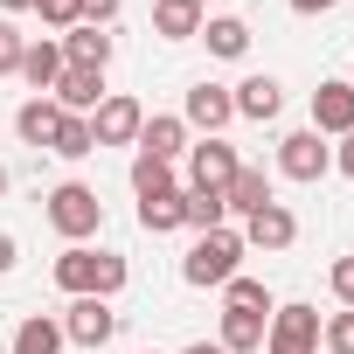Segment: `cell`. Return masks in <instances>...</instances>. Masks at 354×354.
<instances>
[{
	"instance_id": "9a60e30c",
	"label": "cell",
	"mask_w": 354,
	"mask_h": 354,
	"mask_svg": "<svg viewBox=\"0 0 354 354\" xmlns=\"http://www.w3.org/2000/svg\"><path fill=\"white\" fill-rule=\"evenodd\" d=\"M202 21H209V8H195V0H153V35L160 42H188V35H202Z\"/></svg>"
},
{
	"instance_id": "f35d334b",
	"label": "cell",
	"mask_w": 354,
	"mask_h": 354,
	"mask_svg": "<svg viewBox=\"0 0 354 354\" xmlns=\"http://www.w3.org/2000/svg\"><path fill=\"white\" fill-rule=\"evenodd\" d=\"M195 8H209V0H195Z\"/></svg>"
},
{
	"instance_id": "e0dca14e",
	"label": "cell",
	"mask_w": 354,
	"mask_h": 354,
	"mask_svg": "<svg viewBox=\"0 0 354 354\" xmlns=\"http://www.w3.org/2000/svg\"><path fill=\"white\" fill-rule=\"evenodd\" d=\"M56 77H63V42H56V35L28 42V56H21V84H28L35 97H49V91H56Z\"/></svg>"
},
{
	"instance_id": "30bf717a",
	"label": "cell",
	"mask_w": 354,
	"mask_h": 354,
	"mask_svg": "<svg viewBox=\"0 0 354 354\" xmlns=\"http://www.w3.org/2000/svg\"><path fill=\"white\" fill-rule=\"evenodd\" d=\"M313 132H319V139H347V132H354V84H347V77H326V84L313 91Z\"/></svg>"
},
{
	"instance_id": "5b68a950",
	"label": "cell",
	"mask_w": 354,
	"mask_h": 354,
	"mask_svg": "<svg viewBox=\"0 0 354 354\" xmlns=\"http://www.w3.org/2000/svg\"><path fill=\"white\" fill-rule=\"evenodd\" d=\"M236 167H243V160H236L230 139H195V146H188V188H195V195H223V188L236 181Z\"/></svg>"
},
{
	"instance_id": "52a82bcc",
	"label": "cell",
	"mask_w": 354,
	"mask_h": 354,
	"mask_svg": "<svg viewBox=\"0 0 354 354\" xmlns=\"http://www.w3.org/2000/svg\"><path fill=\"white\" fill-rule=\"evenodd\" d=\"M139 125H146V104L125 97V91H104V104L91 111V139L97 146H139Z\"/></svg>"
},
{
	"instance_id": "8fae6325",
	"label": "cell",
	"mask_w": 354,
	"mask_h": 354,
	"mask_svg": "<svg viewBox=\"0 0 354 354\" xmlns=\"http://www.w3.org/2000/svg\"><path fill=\"white\" fill-rule=\"evenodd\" d=\"M299 243V216L285 202H264L257 216H243V250H292Z\"/></svg>"
},
{
	"instance_id": "7c38bea8",
	"label": "cell",
	"mask_w": 354,
	"mask_h": 354,
	"mask_svg": "<svg viewBox=\"0 0 354 354\" xmlns=\"http://www.w3.org/2000/svg\"><path fill=\"white\" fill-rule=\"evenodd\" d=\"M49 104H56V111H77V118H91V111L104 104V70H77V63H63V77H56Z\"/></svg>"
},
{
	"instance_id": "8992f818",
	"label": "cell",
	"mask_w": 354,
	"mask_h": 354,
	"mask_svg": "<svg viewBox=\"0 0 354 354\" xmlns=\"http://www.w3.org/2000/svg\"><path fill=\"white\" fill-rule=\"evenodd\" d=\"M181 118H188V132H202V139H223V125H236V97H230V84H188V104H181Z\"/></svg>"
},
{
	"instance_id": "ac0fdd59",
	"label": "cell",
	"mask_w": 354,
	"mask_h": 354,
	"mask_svg": "<svg viewBox=\"0 0 354 354\" xmlns=\"http://www.w3.org/2000/svg\"><path fill=\"white\" fill-rule=\"evenodd\" d=\"M202 42H209V56L236 63V56H250V21L243 15H209L202 21Z\"/></svg>"
},
{
	"instance_id": "484cf974",
	"label": "cell",
	"mask_w": 354,
	"mask_h": 354,
	"mask_svg": "<svg viewBox=\"0 0 354 354\" xmlns=\"http://www.w3.org/2000/svg\"><path fill=\"white\" fill-rule=\"evenodd\" d=\"M49 153H56V160H91V153H97V139H91V118H77V111H63V125H56V139H49Z\"/></svg>"
},
{
	"instance_id": "7a4b0ae2",
	"label": "cell",
	"mask_w": 354,
	"mask_h": 354,
	"mask_svg": "<svg viewBox=\"0 0 354 354\" xmlns=\"http://www.w3.org/2000/svg\"><path fill=\"white\" fill-rule=\"evenodd\" d=\"M236 264H243V230L223 223V230H202V236H195V250L181 257V278H188L195 292H209V285L223 292V285L236 278Z\"/></svg>"
},
{
	"instance_id": "ab89813d",
	"label": "cell",
	"mask_w": 354,
	"mask_h": 354,
	"mask_svg": "<svg viewBox=\"0 0 354 354\" xmlns=\"http://www.w3.org/2000/svg\"><path fill=\"white\" fill-rule=\"evenodd\" d=\"M347 84H354V77H347Z\"/></svg>"
},
{
	"instance_id": "4fadbf2b",
	"label": "cell",
	"mask_w": 354,
	"mask_h": 354,
	"mask_svg": "<svg viewBox=\"0 0 354 354\" xmlns=\"http://www.w3.org/2000/svg\"><path fill=\"white\" fill-rule=\"evenodd\" d=\"M139 153H153V160H181V153H188V118H181V111H153V118L139 125Z\"/></svg>"
},
{
	"instance_id": "74e56055",
	"label": "cell",
	"mask_w": 354,
	"mask_h": 354,
	"mask_svg": "<svg viewBox=\"0 0 354 354\" xmlns=\"http://www.w3.org/2000/svg\"><path fill=\"white\" fill-rule=\"evenodd\" d=\"M0 195H8V167H0Z\"/></svg>"
},
{
	"instance_id": "f1b7e54d",
	"label": "cell",
	"mask_w": 354,
	"mask_h": 354,
	"mask_svg": "<svg viewBox=\"0 0 354 354\" xmlns=\"http://www.w3.org/2000/svg\"><path fill=\"white\" fill-rule=\"evenodd\" d=\"M35 15H42L56 35H70V28L84 21V0H35Z\"/></svg>"
},
{
	"instance_id": "cb8c5ba5",
	"label": "cell",
	"mask_w": 354,
	"mask_h": 354,
	"mask_svg": "<svg viewBox=\"0 0 354 354\" xmlns=\"http://www.w3.org/2000/svg\"><path fill=\"white\" fill-rule=\"evenodd\" d=\"M223 306H230V313H264V319L278 313V299H271V285H264V278H243V271H236V278L223 285Z\"/></svg>"
},
{
	"instance_id": "44dd1931",
	"label": "cell",
	"mask_w": 354,
	"mask_h": 354,
	"mask_svg": "<svg viewBox=\"0 0 354 354\" xmlns=\"http://www.w3.org/2000/svg\"><path fill=\"white\" fill-rule=\"evenodd\" d=\"M56 125H63V111H56L49 97H28V104L15 111V132H21L28 146H42V153H49V139H56Z\"/></svg>"
},
{
	"instance_id": "83f0119b",
	"label": "cell",
	"mask_w": 354,
	"mask_h": 354,
	"mask_svg": "<svg viewBox=\"0 0 354 354\" xmlns=\"http://www.w3.org/2000/svg\"><path fill=\"white\" fill-rule=\"evenodd\" d=\"M21 56H28V35L0 15V77H21Z\"/></svg>"
},
{
	"instance_id": "ba28073f",
	"label": "cell",
	"mask_w": 354,
	"mask_h": 354,
	"mask_svg": "<svg viewBox=\"0 0 354 354\" xmlns=\"http://www.w3.org/2000/svg\"><path fill=\"white\" fill-rule=\"evenodd\" d=\"M264 354H319V313L313 306H278L264 326Z\"/></svg>"
},
{
	"instance_id": "d590c367",
	"label": "cell",
	"mask_w": 354,
	"mask_h": 354,
	"mask_svg": "<svg viewBox=\"0 0 354 354\" xmlns=\"http://www.w3.org/2000/svg\"><path fill=\"white\" fill-rule=\"evenodd\" d=\"M0 8H8V21H15V15H28V8H35V0H0Z\"/></svg>"
},
{
	"instance_id": "8d00e7d4",
	"label": "cell",
	"mask_w": 354,
	"mask_h": 354,
	"mask_svg": "<svg viewBox=\"0 0 354 354\" xmlns=\"http://www.w3.org/2000/svg\"><path fill=\"white\" fill-rule=\"evenodd\" d=\"M181 354H223V347H216V340H195V347H181Z\"/></svg>"
},
{
	"instance_id": "4dcf8cb0",
	"label": "cell",
	"mask_w": 354,
	"mask_h": 354,
	"mask_svg": "<svg viewBox=\"0 0 354 354\" xmlns=\"http://www.w3.org/2000/svg\"><path fill=\"white\" fill-rule=\"evenodd\" d=\"M326 278H333V299L354 313V257H333V271H326Z\"/></svg>"
},
{
	"instance_id": "7402d4cb",
	"label": "cell",
	"mask_w": 354,
	"mask_h": 354,
	"mask_svg": "<svg viewBox=\"0 0 354 354\" xmlns=\"http://www.w3.org/2000/svg\"><path fill=\"white\" fill-rule=\"evenodd\" d=\"M70 340H63V319H49V313H35V319H21L15 326V354H63Z\"/></svg>"
},
{
	"instance_id": "6da1fadb",
	"label": "cell",
	"mask_w": 354,
	"mask_h": 354,
	"mask_svg": "<svg viewBox=\"0 0 354 354\" xmlns=\"http://www.w3.org/2000/svg\"><path fill=\"white\" fill-rule=\"evenodd\" d=\"M49 278H56V292H63V299H118L132 271H125V257H118V250L70 243V250L56 257V271H49Z\"/></svg>"
},
{
	"instance_id": "603a6c76",
	"label": "cell",
	"mask_w": 354,
	"mask_h": 354,
	"mask_svg": "<svg viewBox=\"0 0 354 354\" xmlns=\"http://www.w3.org/2000/svg\"><path fill=\"white\" fill-rule=\"evenodd\" d=\"M223 223H230V202H223V195H195V188H181V230L202 236V230H223Z\"/></svg>"
},
{
	"instance_id": "ffe728a7",
	"label": "cell",
	"mask_w": 354,
	"mask_h": 354,
	"mask_svg": "<svg viewBox=\"0 0 354 354\" xmlns=\"http://www.w3.org/2000/svg\"><path fill=\"white\" fill-rule=\"evenodd\" d=\"M223 202H230V216H257L264 202H278L271 195V174L264 167H236V181L223 188Z\"/></svg>"
},
{
	"instance_id": "277c9868",
	"label": "cell",
	"mask_w": 354,
	"mask_h": 354,
	"mask_svg": "<svg viewBox=\"0 0 354 354\" xmlns=\"http://www.w3.org/2000/svg\"><path fill=\"white\" fill-rule=\"evenodd\" d=\"M278 174H285V181H326V174H333V146L313 125H299V132L278 139Z\"/></svg>"
},
{
	"instance_id": "2e32d148",
	"label": "cell",
	"mask_w": 354,
	"mask_h": 354,
	"mask_svg": "<svg viewBox=\"0 0 354 354\" xmlns=\"http://www.w3.org/2000/svg\"><path fill=\"white\" fill-rule=\"evenodd\" d=\"M56 42H63V63H77V70H104V63H111V49H118V42H111V28H84V21H77L70 35H56Z\"/></svg>"
},
{
	"instance_id": "e575fe53",
	"label": "cell",
	"mask_w": 354,
	"mask_h": 354,
	"mask_svg": "<svg viewBox=\"0 0 354 354\" xmlns=\"http://www.w3.org/2000/svg\"><path fill=\"white\" fill-rule=\"evenodd\" d=\"M340 0H292V15H333Z\"/></svg>"
},
{
	"instance_id": "d4e9b609",
	"label": "cell",
	"mask_w": 354,
	"mask_h": 354,
	"mask_svg": "<svg viewBox=\"0 0 354 354\" xmlns=\"http://www.w3.org/2000/svg\"><path fill=\"white\" fill-rule=\"evenodd\" d=\"M181 181H174V160H153V153H132V195H174Z\"/></svg>"
},
{
	"instance_id": "1f68e13d",
	"label": "cell",
	"mask_w": 354,
	"mask_h": 354,
	"mask_svg": "<svg viewBox=\"0 0 354 354\" xmlns=\"http://www.w3.org/2000/svg\"><path fill=\"white\" fill-rule=\"evenodd\" d=\"M125 15V0H84V28H111Z\"/></svg>"
},
{
	"instance_id": "836d02e7",
	"label": "cell",
	"mask_w": 354,
	"mask_h": 354,
	"mask_svg": "<svg viewBox=\"0 0 354 354\" xmlns=\"http://www.w3.org/2000/svg\"><path fill=\"white\" fill-rule=\"evenodd\" d=\"M15 257H21V243H15L8 230H0V278H8V271H15Z\"/></svg>"
},
{
	"instance_id": "4316f807",
	"label": "cell",
	"mask_w": 354,
	"mask_h": 354,
	"mask_svg": "<svg viewBox=\"0 0 354 354\" xmlns=\"http://www.w3.org/2000/svg\"><path fill=\"white\" fill-rule=\"evenodd\" d=\"M139 230L146 236H174V230H181V188H174V195H146L139 202Z\"/></svg>"
},
{
	"instance_id": "f546056e",
	"label": "cell",
	"mask_w": 354,
	"mask_h": 354,
	"mask_svg": "<svg viewBox=\"0 0 354 354\" xmlns=\"http://www.w3.org/2000/svg\"><path fill=\"white\" fill-rule=\"evenodd\" d=\"M319 340H326V354H354V313H333L319 326Z\"/></svg>"
},
{
	"instance_id": "9c48e42d",
	"label": "cell",
	"mask_w": 354,
	"mask_h": 354,
	"mask_svg": "<svg viewBox=\"0 0 354 354\" xmlns=\"http://www.w3.org/2000/svg\"><path fill=\"white\" fill-rule=\"evenodd\" d=\"M111 333H118L111 299H70V306H63V340H70V347H104Z\"/></svg>"
},
{
	"instance_id": "5bb4252c",
	"label": "cell",
	"mask_w": 354,
	"mask_h": 354,
	"mask_svg": "<svg viewBox=\"0 0 354 354\" xmlns=\"http://www.w3.org/2000/svg\"><path fill=\"white\" fill-rule=\"evenodd\" d=\"M230 97H236V118H257V125H271L285 111V84L278 77H243Z\"/></svg>"
},
{
	"instance_id": "3957f363",
	"label": "cell",
	"mask_w": 354,
	"mask_h": 354,
	"mask_svg": "<svg viewBox=\"0 0 354 354\" xmlns=\"http://www.w3.org/2000/svg\"><path fill=\"white\" fill-rule=\"evenodd\" d=\"M49 230H56L63 243H91V236L104 230V202H97V188H84V181L49 188Z\"/></svg>"
},
{
	"instance_id": "d6986e66",
	"label": "cell",
	"mask_w": 354,
	"mask_h": 354,
	"mask_svg": "<svg viewBox=\"0 0 354 354\" xmlns=\"http://www.w3.org/2000/svg\"><path fill=\"white\" fill-rule=\"evenodd\" d=\"M264 326H271L264 313H230V306H223L216 347H223V354H257V347H264Z\"/></svg>"
},
{
	"instance_id": "d6a6232c",
	"label": "cell",
	"mask_w": 354,
	"mask_h": 354,
	"mask_svg": "<svg viewBox=\"0 0 354 354\" xmlns=\"http://www.w3.org/2000/svg\"><path fill=\"white\" fill-rule=\"evenodd\" d=\"M333 167H340V174H347V181H354V132H347V139L333 146Z\"/></svg>"
}]
</instances>
